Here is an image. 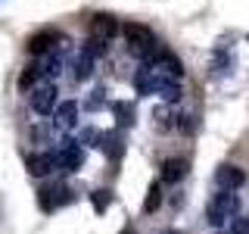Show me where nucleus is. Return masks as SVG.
Returning <instances> with one entry per match:
<instances>
[{
    "instance_id": "obj_1",
    "label": "nucleus",
    "mask_w": 249,
    "mask_h": 234,
    "mask_svg": "<svg viewBox=\"0 0 249 234\" xmlns=\"http://www.w3.org/2000/svg\"><path fill=\"white\" fill-rule=\"evenodd\" d=\"M134 88H137V94L140 97H150V94H159L162 100H178L181 97V84L175 81L171 75H165V72H159L156 66H150L146 62L143 69L137 72V78H134Z\"/></svg>"
},
{
    "instance_id": "obj_17",
    "label": "nucleus",
    "mask_w": 249,
    "mask_h": 234,
    "mask_svg": "<svg viewBox=\"0 0 249 234\" xmlns=\"http://www.w3.org/2000/svg\"><path fill=\"white\" fill-rule=\"evenodd\" d=\"M231 234H249V218H233V225H231Z\"/></svg>"
},
{
    "instance_id": "obj_6",
    "label": "nucleus",
    "mask_w": 249,
    "mask_h": 234,
    "mask_svg": "<svg viewBox=\"0 0 249 234\" xmlns=\"http://www.w3.org/2000/svg\"><path fill=\"white\" fill-rule=\"evenodd\" d=\"M243 184H246V172L240 166L224 162V166L215 169V187H218V191H240Z\"/></svg>"
},
{
    "instance_id": "obj_9",
    "label": "nucleus",
    "mask_w": 249,
    "mask_h": 234,
    "mask_svg": "<svg viewBox=\"0 0 249 234\" xmlns=\"http://www.w3.org/2000/svg\"><path fill=\"white\" fill-rule=\"evenodd\" d=\"M59 44H69V41H62L56 31H44V35H35V38L28 41V50H31V53H41V57H44V53L56 50Z\"/></svg>"
},
{
    "instance_id": "obj_10",
    "label": "nucleus",
    "mask_w": 249,
    "mask_h": 234,
    "mask_svg": "<svg viewBox=\"0 0 249 234\" xmlns=\"http://www.w3.org/2000/svg\"><path fill=\"white\" fill-rule=\"evenodd\" d=\"M78 125V103L75 100H66L62 106H56V128L59 131H72Z\"/></svg>"
},
{
    "instance_id": "obj_13",
    "label": "nucleus",
    "mask_w": 249,
    "mask_h": 234,
    "mask_svg": "<svg viewBox=\"0 0 249 234\" xmlns=\"http://www.w3.org/2000/svg\"><path fill=\"white\" fill-rule=\"evenodd\" d=\"M162 206V184L153 181L150 191H146V203H143V213H156V209Z\"/></svg>"
},
{
    "instance_id": "obj_21",
    "label": "nucleus",
    "mask_w": 249,
    "mask_h": 234,
    "mask_svg": "<svg viewBox=\"0 0 249 234\" xmlns=\"http://www.w3.org/2000/svg\"><path fill=\"white\" fill-rule=\"evenodd\" d=\"M218 234H231V231H218Z\"/></svg>"
},
{
    "instance_id": "obj_19",
    "label": "nucleus",
    "mask_w": 249,
    "mask_h": 234,
    "mask_svg": "<svg viewBox=\"0 0 249 234\" xmlns=\"http://www.w3.org/2000/svg\"><path fill=\"white\" fill-rule=\"evenodd\" d=\"M122 234H134V228H124V231H122Z\"/></svg>"
},
{
    "instance_id": "obj_16",
    "label": "nucleus",
    "mask_w": 249,
    "mask_h": 234,
    "mask_svg": "<svg viewBox=\"0 0 249 234\" xmlns=\"http://www.w3.org/2000/svg\"><path fill=\"white\" fill-rule=\"evenodd\" d=\"M112 113L119 116V122H122V125H131V122H134V106H131V103H115V106H112Z\"/></svg>"
},
{
    "instance_id": "obj_11",
    "label": "nucleus",
    "mask_w": 249,
    "mask_h": 234,
    "mask_svg": "<svg viewBox=\"0 0 249 234\" xmlns=\"http://www.w3.org/2000/svg\"><path fill=\"white\" fill-rule=\"evenodd\" d=\"M41 206L44 209H56V206H62V203H69V191L62 184H50V187H44L41 191Z\"/></svg>"
},
{
    "instance_id": "obj_8",
    "label": "nucleus",
    "mask_w": 249,
    "mask_h": 234,
    "mask_svg": "<svg viewBox=\"0 0 249 234\" xmlns=\"http://www.w3.org/2000/svg\"><path fill=\"white\" fill-rule=\"evenodd\" d=\"M190 172V162L184 159V156H175V159H165L162 162V181L165 184H178L181 178Z\"/></svg>"
},
{
    "instance_id": "obj_20",
    "label": "nucleus",
    "mask_w": 249,
    "mask_h": 234,
    "mask_svg": "<svg viewBox=\"0 0 249 234\" xmlns=\"http://www.w3.org/2000/svg\"><path fill=\"white\" fill-rule=\"evenodd\" d=\"M165 234H181V231H165Z\"/></svg>"
},
{
    "instance_id": "obj_5",
    "label": "nucleus",
    "mask_w": 249,
    "mask_h": 234,
    "mask_svg": "<svg viewBox=\"0 0 249 234\" xmlns=\"http://www.w3.org/2000/svg\"><path fill=\"white\" fill-rule=\"evenodd\" d=\"M53 106H56V84L41 78V81L31 88V109H35L37 116H47V113H53Z\"/></svg>"
},
{
    "instance_id": "obj_2",
    "label": "nucleus",
    "mask_w": 249,
    "mask_h": 234,
    "mask_svg": "<svg viewBox=\"0 0 249 234\" xmlns=\"http://www.w3.org/2000/svg\"><path fill=\"white\" fill-rule=\"evenodd\" d=\"M122 35H124V41H128V50L140 59H153L156 53H159V38L146 25H140V22H128V25L122 28Z\"/></svg>"
},
{
    "instance_id": "obj_7",
    "label": "nucleus",
    "mask_w": 249,
    "mask_h": 234,
    "mask_svg": "<svg viewBox=\"0 0 249 234\" xmlns=\"http://www.w3.org/2000/svg\"><path fill=\"white\" fill-rule=\"evenodd\" d=\"M115 31H119V22L112 19V16H93L90 19V41H100V44H109L115 38Z\"/></svg>"
},
{
    "instance_id": "obj_3",
    "label": "nucleus",
    "mask_w": 249,
    "mask_h": 234,
    "mask_svg": "<svg viewBox=\"0 0 249 234\" xmlns=\"http://www.w3.org/2000/svg\"><path fill=\"white\" fill-rule=\"evenodd\" d=\"M240 213V197L233 191H221V194H215L212 200H209V206H206V218H209V225L212 228H221L228 218H233Z\"/></svg>"
},
{
    "instance_id": "obj_18",
    "label": "nucleus",
    "mask_w": 249,
    "mask_h": 234,
    "mask_svg": "<svg viewBox=\"0 0 249 234\" xmlns=\"http://www.w3.org/2000/svg\"><path fill=\"white\" fill-rule=\"evenodd\" d=\"M181 131H193V116H181Z\"/></svg>"
},
{
    "instance_id": "obj_4",
    "label": "nucleus",
    "mask_w": 249,
    "mask_h": 234,
    "mask_svg": "<svg viewBox=\"0 0 249 234\" xmlns=\"http://www.w3.org/2000/svg\"><path fill=\"white\" fill-rule=\"evenodd\" d=\"M53 162H56V169H62V172H78V169H81V162H84L81 144L66 137V140H62V147L53 153Z\"/></svg>"
},
{
    "instance_id": "obj_14",
    "label": "nucleus",
    "mask_w": 249,
    "mask_h": 234,
    "mask_svg": "<svg viewBox=\"0 0 249 234\" xmlns=\"http://www.w3.org/2000/svg\"><path fill=\"white\" fill-rule=\"evenodd\" d=\"M93 72V57H88V53H81V57H78V66H75V78H88Z\"/></svg>"
},
{
    "instance_id": "obj_15",
    "label": "nucleus",
    "mask_w": 249,
    "mask_h": 234,
    "mask_svg": "<svg viewBox=\"0 0 249 234\" xmlns=\"http://www.w3.org/2000/svg\"><path fill=\"white\" fill-rule=\"evenodd\" d=\"M90 200H93V206H97V213H106V206L112 203V191H106V187L103 191H93Z\"/></svg>"
},
{
    "instance_id": "obj_12",
    "label": "nucleus",
    "mask_w": 249,
    "mask_h": 234,
    "mask_svg": "<svg viewBox=\"0 0 249 234\" xmlns=\"http://www.w3.org/2000/svg\"><path fill=\"white\" fill-rule=\"evenodd\" d=\"M25 166H28V172L31 175H50L53 169H56V162H53V153H31L28 159H25Z\"/></svg>"
}]
</instances>
